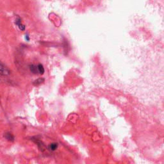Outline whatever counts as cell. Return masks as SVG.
<instances>
[{
  "instance_id": "cell-1",
  "label": "cell",
  "mask_w": 164,
  "mask_h": 164,
  "mask_svg": "<svg viewBox=\"0 0 164 164\" xmlns=\"http://www.w3.org/2000/svg\"><path fill=\"white\" fill-rule=\"evenodd\" d=\"M9 74H10V71L4 66L3 64L0 62V74L3 76H7Z\"/></svg>"
},
{
  "instance_id": "cell-2",
  "label": "cell",
  "mask_w": 164,
  "mask_h": 164,
  "mask_svg": "<svg viewBox=\"0 0 164 164\" xmlns=\"http://www.w3.org/2000/svg\"><path fill=\"white\" fill-rule=\"evenodd\" d=\"M44 82V79L39 78L33 82V85H36V86L39 85H41V83H42Z\"/></svg>"
},
{
  "instance_id": "cell-3",
  "label": "cell",
  "mask_w": 164,
  "mask_h": 164,
  "mask_svg": "<svg viewBox=\"0 0 164 164\" xmlns=\"http://www.w3.org/2000/svg\"><path fill=\"white\" fill-rule=\"evenodd\" d=\"M37 69H38V71L39 72L40 74H44V69L42 65L39 64V65L38 66Z\"/></svg>"
},
{
  "instance_id": "cell-4",
  "label": "cell",
  "mask_w": 164,
  "mask_h": 164,
  "mask_svg": "<svg viewBox=\"0 0 164 164\" xmlns=\"http://www.w3.org/2000/svg\"><path fill=\"white\" fill-rule=\"evenodd\" d=\"M5 137L7 139H8V140H14V137L12 136V135L10 134V133H7L5 135Z\"/></svg>"
},
{
  "instance_id": "cell-5",
  "label": "cell",
  "mask_w": 164,
  "mask_h": 164,
  "mask_svg": "<svg viewBox=\"0 0 164 164\" xmlns=\"http://www.w3.org/2000/svg\"><path fill=\"white\" fill-rule=\"evenodd\" d=\"M58 144L56 143H52L50 146H49V149L52 150V151H55V149L57 148Z\"/></svg>"
},
{
  "instance_id": "cell-6",
  "label": "cell",
  "mask_w": 164,
  "mask_h": 164,
  "mask_svg": "<svg viewBox=\"0 0 164 164\" xmlns=\"http://www.w3.org/2000/svg\"><path fill=\"white\" fill-rule=\"evenodd\" d=\"M30 70H31V71L33 72V73H35V74L37 73L38 69H37L36 66H33V65H32V66H30Z\"/></svg>"
}]
</instances>
